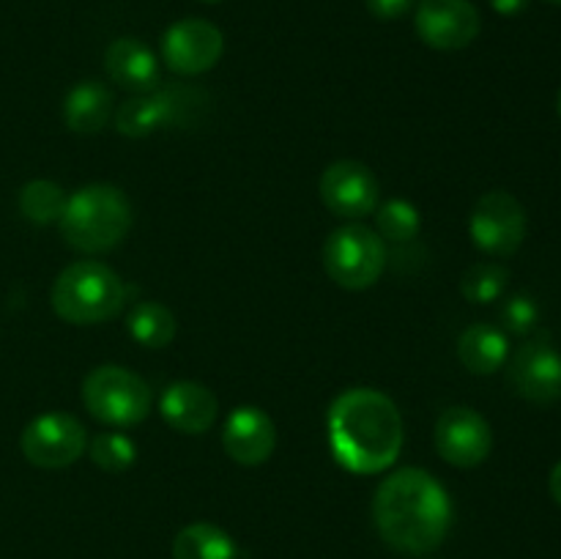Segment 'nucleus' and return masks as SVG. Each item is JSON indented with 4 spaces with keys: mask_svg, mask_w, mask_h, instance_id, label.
<instances>
[{
    "mask_svg": "<svg viewBox=\"0 0 561 559\" xmlns=\"http://www.w3.org/2000/svg\"><path fill=\"white\" fill-rule=\"evenodd\" d=\"M373 521L387 546L420 557L444 543L453 526V502L431 471L409 466L383 477L376 488Z\"/></svg>",
    "mask_w": 561,
    "mask_h": 559,
    "instance_id": "1",
    "label": "nucleus"
},
{
    "mask_svg": "<svg viewBox=\"0 0 561 559\" xmlns=\"http://www.w3.org/2000/svg\"><path fill=\"white\" fill-rule=\"evenodd\" d=\"M329 447L354 475H381L403 449V417L389 395L370 387L345 389L327 414Z\"/></svg>",
    "mask_w": 561,
    "mask_h": 559,
    "instance_id": "2",
    "label": "nucleus"
},
{
    "mask_svg": "<svg viewBox=\"0 0 561 559\" xmlns=\"http://www.w3.org/2000/svg\"><path fill=\"white\" fill-rule=\"evenodd\" d=\"M131 228V203L113 184H88L66 201L60 233L77 252L96 255L118 247Z\"/></svg>",
    "mask_w": 561,
    "mask_h": 559,
    "instance_id": "3",
    "label": "nucleus"
},
{
    "mask_svg": "<svg viewBox=\"0 0 561 559\" xmlns=\"http://www.w3.org/2000/svg\"><path fill=\"white\" fill-rule=\"evenodd\" d=\"M55 316L75 327L113 321L126 305V285L107 263L77 261L55 277L53 294Z\"/></svg>",
    "mask_w": 561,
    "mask_h": 559,
    "instance_id": "4",
    "label": "nucleus"
},
{
    "mask_svg": "<svg viewBox=\"0 0 561 559\" xmlns=\"http://www.w3.org/2000/svg\"><path fill=\"white\" fill-rule=\"evenodd\" d=\"M329 280L345 290H365L381 280L387 269V241L373 228L359 223L332 230L321 250Z\"/></svg>",
    "mask_w": 561,
    "mask_h": 559,
    "instance_id": "5",
    "label": "nucleus"
},
{
    "mask_svg": "<svg viewBox=\"0 0 561 559\" xmlns=\"http://www.w3.org/2000/svg\"><path fill=\"white\" fill-rule=\"evenodd\" d=\"M88 414L113 427L140 425L151 411V389L137 373L121 365H99L80 389Z\"/></svg>",
    "mask_w": 561,
    "mask_h": 559,
    "instance_id": "6",
    "label": "nucleus"
},
{
    "mask_svg": "<svg viewBox=\"0 0 561 559\" xmlns=\"http://www.w3.org/2000/svg\"><path fill=\"white\" fill-rule=\"evenodd\" d=\"M20 447L22 455L38 469H66L88 449V431L75 414L47 411L27 422Z\"/></svg>",
    "mask_w": 561,
    "mask_h": 559,
    "instance_id": "7",
    "label": "nucleus"
},
{
    "mask_svg": "<svg viewBox=\"0 0 561 559\" xmlns=\"http://www.w3.org/2000/svg\"><path fill=\"white\" fill-rule=\"evenodd\" d=\"M471 241L493 258H507L518 252L526 239V212L515 195L504 190L485 192L477 201L469 219Z\"/></svg>",
    "mask_w": 561,
    "mask_h": 559,
    "instance_id": "8",
    "label": "nucleus"
},
{
    "mask_svg": "<svg viewBox=\"0 0 561 559\" xmlns=\"http://www.w3.org/2000/svg\"><path fill=\"white\" fill-rule=\"evenodd\" d=\"M225 53V36L214 22L186 16L173 22L162 36V60L170 71L184 77L206 75Z\"/></svg>",
    "mask_w": 561,
    "mask_h": 559,
    "instance_id": "9",
    "label": "nucleus"
},
{
    "mask_svg": "<svg viewBox=\"0 0 561 559\" xmlns=\"http://www.w3.org/2000/svg\"><path fill=\"white\" fill-rule=\"evenodd\" d=\"M318 190H321L323 206L334 217L343 219H362L367 214H376L378 201H381V184L376 173L356 159H340L329 164L321 173Z\"/></svg>",
    "mask_w": 561,
    "mask_h": 559,
    "instance_id": "10",
    "label": "nucleus"
},
{
    "mask_svg": "<svg viewBox=\"0 0 561 559\" xmlns=\"http://www.w3.org/2000/svg\"><path fill=\"white\" fill-rule=\"evenodd\" d=\"M433 442H436V453L447 464L458 466V469H474V466L485 464L491 455L493 431L480 411L469 409V406H453L438 417Z\"/></svg>",
    "mask_w": 561,
    "mask_h": 559,
    "instance_id": "11",
    "label": "nucleus"
},
{
    "mask_svg": "<svg viewBox=\"0 0 561 559\" xmlns=\"http://www.w3.org/2000/svg\"><path fill=\"white\" fill-rule=\"evenodd\" d=\"M510 384L520 398L537 406H551L561 398V354L548 334H535L515 351Z\"/></svg>",
    "mask_w": 561,
    "mask_h": 559,
    "instance_id": "12",
    "label": "nucleus"
},
{
    "mask_svg": "<svg viewBox=\"0 0 561 559\" xmlns=\"http://www.w3.org/2000/svg\"><path fill=\"white\" fill-rule=\"evenodd\" d=\"M422 42L442 53L463 49L480 36V11L471 0H422L414 14Z\"/></svg>",
    "mask_w": 561,
    "mask_h": 559,
    "instance_id": "13",
    "label": "nucleus"
},
{
    "mask_svg": "<svg viewBox=\"0 0 561 559\" xmlns=\"http://www.w3.org/2000/svg\"><path fill=\"white\" fill-rule=\"evenodd\" d=\"M222 447L241 466L266 464L274 455V447H277L274 420L257 406H239L225 420Z\"/></svg>",
    "mask_w": 561,
    "mask_h": 559,
    "instance_id": "14",
    "label": "nucleus"
},
{
    "mask_svg": "<svg viewBox=\"0 0 561 559\" xmlns=\"http://www.w3.org/2000/svg\"><path fill=\"white\" fill-rule=\"evenodd\" d=\"M159 414L173 431L201 436L217 422L219 400L206 384L173 381L159 398Z\"/></svg>",
    "mask_w": 561,
    "mask_h": 559,
    "instance_id": "15",
    "label": "nucleus"
},
{
    "mask_svg": "<svg viewBox=\"0 0 561 559\" xmlns=\"http://www.w3.org/2000/svg\"><path fill=\"white\" fill-rule=\"evenodd\" d=\"M104 69H107L110 80L118 82L126 91L137 93V96L157 91L159 82H162V69H159L153 49L131 36L115 38L110 44L107 53H104Z\"/></svg>",
    "mask_w": 561,
    "mask_h": 559,
    "instance_id": "16",
    "label": "nucleus"
},
{
    "mask_svg": "<svg viewBox=\"0 0 561 559\" xmlns=\"http://www.w3.org/2000/svg\"><path fill=\"white\" fill-rule=\"evenodd\" d=\"M179 121L175 91H151L135 99H126L115 113V129L124 137H148L162 126Z\"/></svg>",
    "mask_w": 561,
    "mask_h": 559,
    "instance_id": "17",
    "label": "nucleus"
},
{
    "mask_svg": "<svg viewBox=\"0 0 561 559\" xmlns=\"http://www.w3.org/2000/svg\"><path fill=\"white\" fill-rule=\"evenodd\" d=\"M510 356L507 332L491 323H471L458 338V360L474 376H491Z\"/></svg>",
    "mask_w": 561,
    "mask_h": 559,
    "instance_id": "18",
    "label": "nucleus"
},
{
    "mask_svg": "<svg viewBox=\"0 0 561 559\" xmlns=\"http://www.w3.org/2000/svg\"><path fill=\"white\" fill-rule=\"evenodd\" d=\"M113 115V93L99 80H82L64 102V118L75 135H96Z\"/></svg>",
    "mask_w": 561,
    "mask_h": 559,
    "instance_id": "19",
    "label": "nucleus"
},
{
    "mask_svg": "<svg viewBox=\"0 0 561 559\" xmlns=\"http://www.w3.org/2000/svg\"><path fill=\"white\" fill-rule=\"evenodd\" d=\"M173 559H239V546L222 526L197 521L175 535Z\"/></svg>",
    "mask_w": 561,
    "mask_h": 559,
    "instance_id": "20",
    "label": "nucleus"
},
{
    "mask_svg": "<svg viewBox=\"0 0 561 559\" xmlns=\"http://www.w3.org/2000/svg\"><path fill=\"white\" fill-rule=\"evenodd\" d=\"M126 329L135 343L146 349H164L175 338V316L159 301H137L126 316Z\"/></svg>",
    "mask_w": 561,
    "mask_h": 559,
    "instance_id": "21",
    "label": "nucleus"
},
{
    "mask_svg": "<svg viewBox=\"0 0 561 559\" xmlns=\"http://www.w3.org/2000/svg\"><path fill=\"white\" fill-rule=\"evenodd\" d=\"M66 201H69V197H66L64 186H58L55 181L47 179L27 181L20 190V212L22 217L31 219L33 225L60 223Z\"/></svg>",
    "mask_w": 561,
    "mask_h": 559,
    "instance_id": "22",
    "label": "nucleus"
},
{
    "mask_svg": "<svg viewBox=\"0 0 561 559\" xmlns=\"http://www.w3.org/2000/svg\"><path fill=\"white\" fill-rule=\"evenodd\" d=\"M376 233L383 241L392 244H405V241L416 239L422 228V217L416 212L414 203L403 201V197H392V201L381 203L376 208Z\"/></svg>",
    "mask_w": 561,
    "mask_h": 559,
    "instance_id": "23",
    "label": "nucleus"
},
{
    "mask_svg": "<svg viewBox=\"0 0 561 559\" xmlns=\"http://www.w3.org/2000/svg\"><path fill=\"white\" fill-rule=\"evenodd\" d=\"M510 285V272L502 263H474L460 274V294L471 305H491L502 299Z\"/></svg>",
    "mask_w": 561,
    "mask_h": 559,
    "instance_id": "24",
    "label": "nucleus"
},
{
    "mask_svg": "<svg viewBox=\"0 0 561 559\" xmlns=\"http://www.w3.org/2000/svg\"><path fill=\"white\" fill-rule=\"evenodd\" d=\"M88 453H91V460L99 469L110 471V475H121V471L135 466L137 444L129 436H124V433L110 431L93 436V442L88 444Z\"/></svg>",
    "mask_w": 561,
    "mask_h": 559,
    "instance_id": "25",
    "label": "nucleus"
},
{
    "mask_svg": "<svg viewBox=\"0 0 561 559\" xmlns=\"http://www.w3.org/2000/svg\"><path fill=\"white\" fill-rule=\"evenodd\" d=\"M499 318L504 323V332L529 334L535 332L537 321H540V307H537V301L531 296L515 294L504 301L502 310H499Z\"/></svg>",
    "mask_w": 561,
    "mask_h": 559,
    "instance_id": "26",
    "label": "nucleus"
},
{
    "mask_svg": "<svg viewBox=\"0 0 561 559\" xmlns=\"http://www.w3.org/2000/svg\"><path fill=\"white\" fill-rule=\"evenodd\" d=\"M416 0H365L367 11H370L376 20H400L411 11Z\"/></svg>",
    "mask_w": 561,
    "mask_h": 559,
    "instance_id": "27",
    "label": "nucleus"
},
{
    "mask_svg": "<svg viewBox=\"0 0 561 559\" xmlns=\"http://www.w3.org/2000/svg\"><path fill=\"white\" fill-rule=\"evenodd\" d=\"M491 5H493V11H496V14L515 16V14H520L526 5H529V0H491Z\"/></svg>",
    "mask_w": 561,
    "mask_h": 559,
    "instance_id": "28",
    "label": "nucleus"
},
{
    "mask_svg": "<svg viewBox=\"0 0 561 559\" xmlns=\"http://www.w3.org/2000/svg\"><path fill=\"white\" fill-rule=\"evenodd\" d=\"M548 488H551L553 502H557L561 507V460L551 469V477H548Z\"/></svg>",
    "mask_w": 561,
    "mask_h": 559,
    "instance_id": "29",
    "label": "nucleus"
},
{
    "mask_svg": "<svg viewBox=\"0 0 561 559\" xmlns=\"http://www.w3.org/2000/svg\"><path fill=\"white\" fill-rule=\"evenodd\" d=\"M557 110H559V115H561V88H559V96H557Z\"/></svg>",
    "mask_w": 561,
    "mask_h": 559,
    "instance_id": "30",
    "label": "nucleus"
},
{
    "mask_svg": "<svg viewBox=\"0 0 561 559\" xmlns=\"http://www.w3.org/2000/svg\"><path fill=\"white\" fill-rule=\"evenodd\" d=\"M542 3H551V5H561V0H542Z\"/></svg>",
    "mask_w": 561,
    "mask_h": 559,
    "instance_id": "31",
    "label": "nucleus"
},
{
    "mask_svg": "<svg viewBox=\"0 0 561 559\" xmlns=\"http://www.w3.org/2000/svg\"><path fill=\"white\" fill-rule=\"evenodd\" d=\"M203 3H222V0H203Z\"/></svg>",
    "mask_w": 561,
    "mask_h": 559,
    "instance_id": "32",
    "label": "nucleus"
}]
</instances>
